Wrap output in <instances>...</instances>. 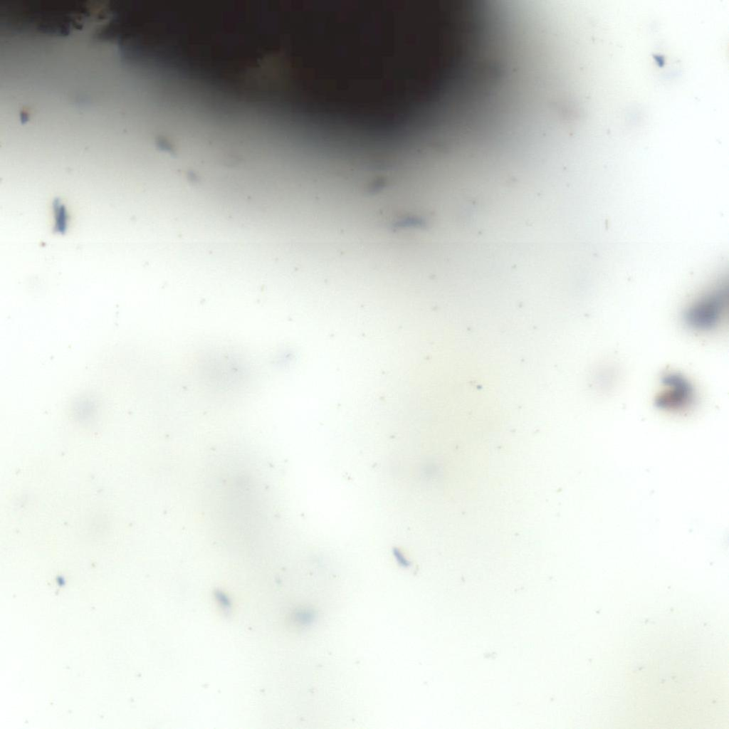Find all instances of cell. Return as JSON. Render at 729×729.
<instances>
[{
    "label": "cell",
    "mask_w": 729,
    "mask_h": 729,
    "mask_svg": "<svg viewBox=\"0 0 729 729\" xmlns=\"http://www.w3.org/2000/svg\"><path fill=\"white\" fill-rule=\"evenodd\" d=\"M664 383L668 390L659 399V404L667 409H678L690 402L691 390L686 381L678 375H668Z\"/></svg>",
    "instance_id": "obj_2"
},
{
    "label": "cell",
    "mask_w": 729,
    "mask_h": 729,
    "mask_svg": "<svg viewBox=\"0 0 729 729\" xmlns=\"http://www.w3.org/2000/svg\"><path fill=\"white\" fill-rule=\"evenodd\" d=\"M723 308V300L714 298L691 308L686 313V320L694 329L709 330L722 319Z\"/></svg>",
    "instance_id": "obj_1"
}]
</instances>
